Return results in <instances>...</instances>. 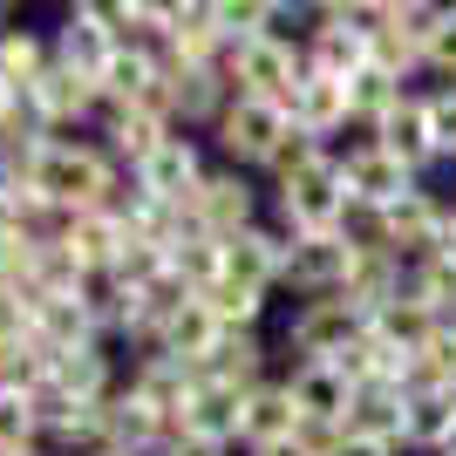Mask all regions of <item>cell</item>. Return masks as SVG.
I'll return each instance as SVG.
<instances>
[{
	"label": "cell",
	"instance_id": "obj_1",
	"mask_svg": "<svg viewBox=\"0 0 456 456\" xmlns=\"http://www.w3.org/2000/svg\"><path fill=\"white\" fill-rule=\"evenodd\" d=\"M28 191H35L48 211L61 218H76V211H110L123 198V171H116V157L102 143H82V136H48V151L35 157V171H28Z\"/></svg>",
	"mask_w": 456,
	"mask_h": 456
},
{
	"label": "cell",
	"instance_id": "obj_2",
	"mask_svg": "<svg viewBox=\"0 0 456 456\" xmlns=\"http://www.w3.org/2000/svg\"><path fill=\"white\" fill-rule=\"evenodd\" d=\"M341 211H347V177H341V157L334 151H327L321 164H306L300 177L273 184V232H280V239L341 232Z\"/></svg>",
	"mask_w": 456,
	"mask_h": 456
},
{
	"label": "cell",
	"instance_id": "obj_3",
	"mask_svg": "<svg viewBox=\"0 0 456 456\" xmlns=\"http://www.w3.org/2000/svg\"><path fill=\"white\" fill-rule=\"evenodd\" d=\"M225 82L232 95H259V102H293V89L306 82V48L300 41H273V35H252L225 55Z\"/></svg>",
	"mask_w": 456,
	"mask_h": 456
},
{
	"label": "cell",
	"instance_id": "obj_4",
	"mask_svg": "<svg viewBox=\"0 0 456 456\" xmlns=\"http://www.w3.org/2000/svg\"><path fill=\"white\" fill-rule=\"evenodd\" d=\"M184 232H205V239H239L246 225H259V184L246 171H205L198 191H191L184 205Z\"/></svg>",
	"mask_w": 456,
	"mask_h": 456
},
{
	"label": "cell",
	"instance_id": "obj_5",
	"mask_svg": "<svg viewBox=\"0 0 456 456\" xmlns=\"http://www.w3.org/2000/svg\"><path fill=\"white\" fill-rule=\"evenodd\" d=\"M286 136V110L280 102H259V95H232L225 110H218V123H211V143H218V157H225L232 171H266L273 143Z\"/></svg>",
	"mask_w": 456,
	"mask_h": 456
},
{
	"label": "cell",
	"instance_id": "obj_6",
	"mask_svg": "<svg viewBox=\"0 0 456 456\" xmlns=\"http://www.w3.org/2000/svg\"><path fill=\"white\" fill-rule=\"evenodd\" d=\"M362 314L334 293V300H300L293 306V321H286V354L293 362H334V354H347V347L362 341Z\"/></svg>",
	"mask_w": 456,
	"mask_h": 456
},
{
	"label": "cell",
	"instance_id": "obj_7",
	"mask_svg": "<svg viewBox=\"0 0 456 456\" xmlns=\"http://www.w3.org/2000/svg\"><path fill=\"white\" fill-rule=\"evenodd\" d=\"M205 171H211V164H205V143H198L191 130H171V136H164V143H157V151L130 171V184H136V198H151V205H184Z\"/></svg>",
	"mask_w": 456,
	"mask_h": 456
},
{
	"label": "cell",
	"instance_id": "obj_8",
	"mask_svg": "<svg viewBox=\"0 0 456 456\" xmlns=\"http://www.w3.org/2000/svg\"><path fill=\"white\" fill-rule=\"evenodd\" d=\"M354 273V252H347L341 232H321V239H286V273L280 286H293L300 300H334Z\"/></svg>",
	"mask_w": 456,
	"mask_h": 456
},
{
	"label": "cell",
	"instance_id": "obj_9",
	"mask_svg": "<svg viewBox=\"0 0 456 456\" xmlns=\"http://www.w3.org/2000/svg\"><path fill=\"white\" fill-rule=\"evenodd\" d=\"M286 381V395H293V416L300 422H321V429H347L354 416V381L341 375L334 362H293Z\"/></svg>",
	"mask_w": 456,
	"mask_h": 456
},
{
	"label": "cell",
	"instance_id": "obj_10",
	"mask_svg": "<svg viewBox=\"0 0 456 456\" xmlns=\"http://www.w3.org/2000/svg\"><path fill=\"white\" fill-rule=\"evenodd\" d=\"M28 102H35L41 130L48 136H69L82 130V123H102V95H95L89 76H76V69H61V61H48V76L28 89Z\"/></svg>",
	"mask_w": 456,
	"mask_h": 456
},
{
	"label": "cell",
	"instance_id": "obj_11",
	"mask_svg": "<svg viewBox=\"0 0 456 456\" xmlns=\"http://www.w3.org/2000/svg\"><path fill=\"white\" fill-rule=\"evenodd\" d=\"M341 157V177H347V198H362V205H402L409 191H422V177L409 171V164H395L388 151H375V143H347V151H334Z\"/></svg>",
	"mask_w": 456,
	"mask_h": 456
},
{
	"label": "cell",
	"instance_id": "obj_12",
	"mask_svg": "<svg viewBox=\"0 0 456 456\" xmlns=\"http://www.w3.org/2000/svg\"><path fill=\"white\" fill-rule=\"evenodd\" d=\"M48 48H55L61 69H76V76H102L116 55V35H110V20H102V0H76L69 14H61V28L48 35Z\"/></svg>",
	"mask_w": 456,
	"mask_h": 456
},
{
	"label": "cell",
	"instance_id": "obj_13",
	"mask_svg": "<svg viewBox=\"0 0 456 456\" xmlns=\"http://www.w3.org/2000/svg\"><path fill=\"white\" fill-rule=\"evenodd\" d=\"M123 246H130V225H123L116 211H76V218H61V239H55V252L82 280H89V273H110L116 259H123Z\"/></svg>",
	"mask_w": 456,
	"mask_h": 456
},
{
	"label": "cell",
	"instance_id": "obj_14",
	"mask_svg": "<svg viewBox=\"0 0 456 456\" xmlns=\"http://www.w3.org/2000/svg\"><path fill=\"white\" fill-rule=\"evenodd\" d=\"M368 143H375V151H388V157H395V164H409V171H436V164H443V157H436V143H429V116H422V89H409V95H402V102H395V110H388V116H375V123H368Z\"/></svg>",
	"mask_w": 456,
	"mask_h": 456
},
{
	"label": "cell",
	"instance_id": "obj_15",
	"mask_svg": "<svg viewBox=\"0 0 456 456\" xmlns=\"http://www.w3.org/2000/svg\"><path fill=\"white\" fill-rule=\"evenodd\" d=\"M157 55H164V48H157ZM164 76H171V123H177V130H211L218 110L232 102L225 69H191V61L164 55Z\"/></svg>",
	"mask_w": 456,
	"mask_h": 456
},
{
	"label": "cell",
	"instance_id": "obj_16",
	"mask_svg": "<svg viewBox=\"0 0 456 456\" xmlns=\"http://www.w3.org/2000/svg\"><path fill=\"white\" fill-rule=\"evenodd\" d=\"M456 443V395L409 381L402 395V456H443Z\"/></svg>",
	"mask_w": 456,
	"mask_h": 456
},
{
	"label": "cell",
	"instance_id": "obj_17",
	"mask_svg": "<svg viewBox=\"0 0 456 456\" xmlns=\"http://www.w3.org/2000/svg\"><path fill=\"white\" fill-rule=\"evenodd\" d=\"M443 218H450V198H436V191H409L402 205H388V252H395V266H422L436 252Z\"/></svg>",
	"mask_w": 456,
	"mask_h": 456
},
{
	"label": "cell",
	"instance_id": "obj_18",
	"mask_svg": "<svg viewBox=\"0 0 456 456\" xmlns=\"http://www.w3.org/2000/svg\"><path fill=\"white\" fill-rule=\"evenodd\" d=\"M280 273H286V239L259 218V225H246L239 239H225V273L218 280H232V286H252V293H280Z\"/></svg>",
	"mask_w": 456,
	"mask_h": 456
},
{
	"label": "cell",
	"instance_id": "obj_19",
	"mask_svg": "<svg viewBox=\"0 0 456 456\" xmlns=\"http://www.w3.org/2000/svg\"><path fill=\"white\" fill-rule=\"evenodd\" d=\"M286 123H293V130H306L314 143H327V151H334V136L354 130V102H347V82H334V76H306L300 89H293V102H286Z\"/></svg>",
	"mask_w": 456,
	"mask_h": 456
},
{
	"label": "cell",
	"instance_id": "obj_20",
	"mask_svg": "<svg viewBox=\"0 0 456 456\" xmlns=\"http://www.w3.org/2000/svg\"><path fill=\"white\" fill-rule=\"evenodd\" d=\"M198 368H184V362H164V354H143V362L130 368V381H123V388H130L136 402H143V409H157V416L171 422H184V409H191V395H198Z\"/></svg>",
	"mask_w": 456,
	"mask_h": 456
},
{
	"label": "cell",
	"instance_id": "obj_21",
	"mask_svg": "<svg viewBox=\"0 0 456 456\" xmlns=\"http://www.w3.org/2000/svg\"><path fill=\"white\" fill-rule=\"evenodd\" d=\"M266 362H273V347L259 341V334H218V347L205 354V368H198V375L218 381V388H239V395H252L259 381H273Z\"/></svg>",
	"mask_w": 456,
	"mask_h": 456
},
{
	"label": "cell",
	"instance_id": "obj_22",
	"mask_svg": "<svg viewBox=\"0 0 456 456\" xmlns=\"http://www.w3.org/2000/svg\"><path fill=\"white\" fill-rule=\"evenodd\" d=\"M177 429L218 443V450H232L239 429H246V395H239V388H218V381H198V395H191V409H184Z\"/></svg>",
	"mask_w": 456,
	"mask_h": 456
},
{
	"label": "cell",
	"instance_id": "obj_23",
	"mask_svg": "<svg viewBox=\"0 0 456 456\" xmlns=\"http://www.w3.org/2000/svg\"><path fill=\"white\" fill-rule=\"evenodd\" d=\"M164 136H171V123L151 110H102V151L116 157V171H136Z\"/></svg>",
	"mask_w": 456,
	"mask_h": 456
},
{
	"label": "cell",
	"instance_id": "obj_24",
	"mask_svg": "<svg viewBox=\"0 0 456 456\" xmlns=\"http://www.w3.org/2000/svg\"><path fill=\"white\" fill-rule=\"evenodd\" d=\"M218 334H225V327L211 321V306H205V300H191V306H177L171 321H164V334H157L151 354H164V362H184V368H205V354L218 347Z\"/></svg>",
	"mask_w": 456,
	"mask_h": 456
},
{
	"label": "cell",
	"instance_id": "obj_25",
	"mask_svg": "<svg viewBox=\"0 0 456 456\" xmlns=\"http://www.w3.org/2000/svg\"><path fill=\"white\" fill-rule=\"evenodd\" d=\"M48 381H55L69 402H82V409H95V402H110L123 381H116V362L110 347H82V354H61L55 368H48Z\"/></svg>",
	"mask_w": 456,
	"mask_h": 456
},
{
	"label": "cell",
	"instance_id": "obj_26",
	"mask_svg": "<svg viewBox=\"0 0 456 456\" xmlns=\"http://www.w3.org/2000/svg\"><path fill=\"white\" fill-rule=\"evenodd\" d=\"M300 429V416H293V395H286V381L273 375V381H259L246 395V429H239V443L246 450H259V443H280V436H293Z\"/></svg>",
	"mask_w": 456,
	"mask_h": 456
},
{
	"label": "cell",
	"instance_id": "obj_27",
	"mask_svg": "<svg viewBox=\"0 0 456 456\" xmlns=\"http://www.w3.org/2000/svg\"><path fill=\"white\" fill-rule=\"evenodd\" d=\"M48 61H55V48H48L41 28H0V82L14 95L35 89V82L48 76Z\"/></svg>",
	"mask_w": 456,
	"mask_h": 456
},
{
	"label": "cell",
	"instance_id": "obj_28",
	"mask_svg": "<svg viewBox=\"0 0 456 456\" xmlns=\"http://www.w3.org/2000/svg\"><path fill=\"white\" fill-rule=\"evenodd\" d=\"M402 395L409 388H395V381H368V388H354V416H347V429H362V436H381L402 450Z\"/></svg>",
	"mask_w": 456,
	"mask_h": 456
},
{
	"label": "cell",
	"instance_id": "obj_29",
	"mask_svg": "<svg viewBox=\"0 0 456 456\" xmlns=\"http://www.w3.org/2000/svg\"><path fill=\"white\" fill-rule=\"evenodd\" d=\"M402 293L429 314V321H456V266H443V259H422V266L402 273Z\"/></svg>",
	"mask_w": 456,
	"mask_h": 456
},
{
	"label": "cell",
	"instance_id": "obj_30",
	"mask_svg": "<svg viewBox=\"0 0 456 456\" xmlns=\"http://www.w3.org/2000/svg\"><path fill=\"white\" fill-rule=\"evenodd\" d=\"M0 456H41V416L20 388H0Z\"/></svg>",
	"mask_w": 456,
	"mask_h": 456
},
{
	"label": "cell",
	"instance_id": "obj_31",
	"mask_svg": "<svg viewBox=\"0 0 456 456\" xmlns=\"http://www.w3.org/2000/svg\"><path fill=\"white\" fill-rule=\"evenodd\" d=\"M416 381H422V388H450V395H456V321H443V327H429V334H422V347H416Z\"/></svg>",
	"mask_w": 456,
	"mask_h": 456
},
{
	"label": "cell",
	"instance_id": "obj_32",
	"mask_svg": "<svg viewBox=\"0 0 456 456\" xmlns=\"http://www.w3.org/2000/svg\"><path fill=\"white\" fill-rule=\"evenodd\" d=\"M321 157H327V143H314L306 130L286 123V136L273 143V157H266V171H259V177H266V184H286V177H300L306 164H321Z\"/></svg>",
	"mask_w": 456,
	"mask_h": 456
},
{
	"label": "cell",
	"instance_id": "obj_33",
	"mask_svg": "<svg viewBox=\"0 0 456 456\" xmlns=\"http://www.w3.org/2000/svg\"><path fill=\"white\" fill-rule=\"evenodd\" d=\"M422 116H429V143H436V157L456 164V82L422 89Z\"/></svg>",
	"mask_w": 456,
	"mask_h": 456
},
{
	"label": "cell",
	"instance_id": "obj_34",
	"mask_svg": "<svg viewBox=\"0 0 456 456\" xmlns=\"http://www.w3.org/2000/svg\"><path fill=\"white\" fill-rule=\"evenodd\" d=\"M422 76L456 82V0H443V20H436V35L422 41Z\"/></svg>",
	"mask_w": 456,
	"mask_h": 456
},
{
	"label": "cell",
	"instance_id": "obj_35",
	"mask_svg": "<svg viewBox=\"0 0 456 456\" xmlns=\"http://www.w3.org/2000/svg\"><path fill=\"white\" fill-rule=\"evenodd\" d=\"M436 20H443V0H388V28H402L416 48L436 35Z\"/></svg>",
	"mask_w": 456,
	"mask_h": 456
},
{
	"label": "cell",
	"instance_id": "obj_36",
	"mask_svg": "<svg viewBox=\"0 0 456 456\" xmlns=\"http://www.w3.org/2000/svg\"><path fill=\"white\" fill-rule=\"evenodd\" d=\"M334 456H402V450H395V443H381V436H362V429H347Z\"/></svg>",
	"mask_w": 456,
	"mask_h": 456
},
{
	"label": "cell",
	"instance_id": "obj_37",
	"mask_svg": "<svg viewBox=\"0 0 456 456\" xmlns=\"http://www.w3.org/2000/svg\"><path fill=\"white\" fill-rule=\"evenodd\" d=\"M157 456H232V450H218V443H205V436H184V429H171V443Z\"/></svg>",
	"mask_w": 456,
	"mask_h": 456
},
{
	"label": "cell",
	"instance_id": "obj_38",
	"mask_svg": "<svg viewBox=\"0 0 456 456\" xmlns=\"http://www.w3.org/2000/svg\"><path fill=\"white\" fill-rule=\"evenodd\" d=\"M246 456H314L300 436H280V443H259V450H246Z\"/></svg>",
	"mask_w": 456,
	"mask_h": 456
},
{
	"label": "cell",
	"instance_id": "obj_39",
	"mask_svg": "<svg viewBox=\"0 0 456 456\" xmlns=\"http://www.w3.org/2000/svg\"><path fill=\"white\" fill-rule=\"evenodd\" d=\"M102 456H110V450H102Z\"/></svg>",
	"mask_w": 456,
	"mask_h": 456
}]
</instances>
